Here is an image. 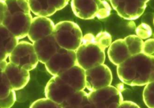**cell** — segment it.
<instances>
[{
  "instance_id": "cell-32",
  "label": "cell",
  "mask_w": 154,
  "mask_h": 108,
  "mask_svg": "<svg viewBox=\"0 0 154 108\" xmlns=\"http://www.w3.org/2000/svg\"><path fill=\"white\" fill-rule=\"evenodd\" d=\"M119 107H135V108H139V106L136 103L130 101H122V103L119 104Z\"/></svg>"
},
{
  "instance_id": "cell-26",
  "label": "cell",
  "mask_w": 154,
  "mask_h": 108,
  "mask_svg": "<svg viewBox=\"0 0 154 108\" xmlns=\"http://www.w3.org/2000/svg\"><path fill=\"white\" fill-rule=\"evenodd\" d=\"M111 13V6L106 0H101L100 7L96 14V17L99 20H104L107 18Z\"/></svg>"
},
{
  "instance_id": "cell-28",
  "label": "cell",
  "mask_w": 154,
  "mask_h": 108,
  "mask_svg": "<svg viewBox=\"0 0 154 108\" xmlns=\"http://www.w3.org/2000/svg\"><path fill=\"white\" fill-rule=\"evenodd\" d=\"M141 53L149 56H153L154 54V40L153 38L147 39L143 43L142 51Z\"/></svg>"
},
{
  "instance_id": "cell-18",
  "label": "cell",
  "mask_w": 154,
  "mask_h": 108,
  "mask_svg": "<svg viewBox=\"0 0 154 108\" xmlns=\"http://www.w3.org/2000/svg\"><path fill=\"white\" fill-rule=\"evenodd\" d=\"M60 107H92L88 99V93L84 90L76 91L64 100Z\"/></svg>"
},
{
  "instance_id": "cell-13",
  "label": "cell",
  "mask_w": 154,
  "mask_h": 108,
  "mask_svg": "<svg viewBox=\"0 0 154 108\" xmlns=\"http://www.w3.org/2000/svg\"><path fill=\"white\" fill-rule=\"evenodd\" d=\"M39 62L45 64L57 51L58 46L53 34L40 39L33 43Z\"/></svg>"
},
{
  "instance_id": "cell-15",
  "label": "cell",
  "mask_w": 154,
  "mask_h": 108,
  "mask_svg": "<svg viewBox=\"0 0 154 108\" xmlns=\"http://www.w3.org/2000/svg\"><path fill=\"white\" fill-rule=\"evenodd\" d=\"M61 79L66 82L75 91L84 90L86 88L85 70L78 65L74 66L59 75Z\"/></svg>"
},
{
  "instance_id": "cell-17",
  "label": "cell",
  "mask_w": 154,
  "mask_h": 108,
  "mask_svg": "<svg viewBox=\"0 0 154 108\" xmlns=\"http://www.w3.org/2000/svg\"><path fill=\"white\" fill-rule=\"evenodd\" d=\"M108 57L112 63L118 66L131 56L124 39H119L112 42L108 47Z\"/></svg>"
},
{
  "instance_id": "cell-16",
  "label": "cell",
  "mask_w": 154,
  "mask_h": 108,
  "mask_svg": "<svg viewBox=\"0 0 154 108\" xmlns=\"http://www.w3.org/2000/svg\"><path fill=\"white\" fill-rule=\"evenodd\" d=\"M18 43L19 39L2 24L0 25V61L8 57Z\"/></svg>"
},
{
  "instance_id": "cell-9",
  "label": "cell",
  "mask_w": 154,
  "mask_h": 108,
  "mask_svg": "<svg viewBox=\"0 0 154 108\" xmlns=\"http://www.w3.org/2000/svg\"><path fill=\"white\" fill-rule=\"evenodd\" d=\"M113 9L122 18L133 20L139 18L144 12L150 0H109Z\"/></svg>"
},
{
  "instance_id": "cell-1",
  "label": "cell",
  "mask_w": 154,
  "mask_h": 108,
  "mask_svg": "<svg viewBox=\"0 0 154 108\" xmlns=\"http://www.w3.org/2000/svg\"><path fill=\"white\" fill-rule=\"evenodd\" d=\"M117 74L124 84L144 86L154 81V57L139 53L117 66Z\"/></svg>"
},
{
  "instance_id": "cell-10",
  "label": "cell",
  "mask_w": 154,
  "mask_h": 108,
  "mask_svg": "<svg viewBox=\"0 0 154 108\" xmlns=\"http://www.w3.org/2000/svg\"><path fill=\"white\" fill-rule=\"evenodd\" d=\"M75 92L76 91L59 76H53L48 81L45 88V97L59 105Z\"/></svg>"
},
{
  "instance_id": "cell-12",
  "label": "cell",
  "mask_w": 154,
  "mask_h": 108,
  "mask_svg": "<svg viewBox=\"0 0 154 108\" xmlns=\"http://www.w3.org/2000/svg\"><path fill=\"white\" fill-rule=\"evenodd\" d=\"M54 25L52 20L48 17L37 16L32 18L27 35L28 39L34 43L40 39L51 35L53 34Z\"/></svg>"
},
{
  "instance_id": "cell-23",
  "label": "cell",
  "mask_w": 154,
  "mask_h": 108,
  "mask_svg": "<svg viewBox=\"0 0 154 108\" xmlns=\"http://www.w3.org/2000/svg\"><path fill=\"white\" fill-rule=\"evenodd\" d=\"M143 90V100L147 107L153 108L154 107V82L147 84Z\"/></svg>"
},
{
  "instance_id": "cell-27",
  "label": "cell",
  "mask_w": 154,
  "mask_h": 108,
  "mask_svg": "<svg viewBox=\"0 0 154 108\" xmlns=\"http://www.w3.org/2000/svg\"><path fill=\"white\" fill-rule=\"evenodd\" d=\"M30 107H60V105L45 97V98H40L34 101L30 105Z\"/></svg>"
},
{
  "instance_id": "cell-30",
  "label": "cell",
  "mask_w": 154,
  "mask_h": 108,
  "mask_svg": "<svg viewBox=\"0 0 154 108\" xmlns=\"http://www.w3.org/2000/svg\"><path fill=\"white\" fill-rule=\"evenodd\" d=\"M48 1L51 6L54 8L57 11L62 10L63 8H64L68 5L69 0H48Z\"/></svg>"
},
{
  "instance_id": "cell-4",
  "label": "cell",
  "mask_w": 154,
  "mask_h": 108,
  "mask_svg": "<svg viewBox=\"0 0 154 108\" xmlns=\"http://www.w3.org/2000/svg\"><path fill=\"white\" fill-rule=\"evenodd\" d=\"M8 57L9 62L29 72L34 69L39 63L33 43L27 41L19 42Z\"/></svg>"
},
{
  "instance_id": "cell-5",
  "label": "cell",
  "mask_w": 154,
  "mask_h": 108,
  "mask_svg": "<svg viewBox=\"0 0 154 108\" xmlns=\"http://www.w3.org/2000/svg\"><path fill=\"white\" fill-rule=\"evenodd\" d=\"M88 99L92 107H119L123 96L119 89L109 85L89 91Z\"/></svg>"
},
{
  "instance_id": "cell-6",
  "label": "cell",
  "mask_w": 154,
  "mask_h": 108,
  "mask_svg": "<svg viewBox=\"0 0 154 108\" xmlns=\"http://www.w3.org/2000/svg\"><path fill=\"white\" fill-rule=\"evenodd\" d=\"M32 18L31 13L28 12L5 13L2 25L20 40L27 37Z\"/></svg>"
},
{
  "instance_id": "cell-11",
  "label": "cell",
  "mask_w": 154,
  "mask_h": 108,
  "mask_svg": "<svg viewBox=\"0 0 154 108\" xmlns=\"http://www.w3.org/2000/svg\"><path fill=\"white\" fill-rule=\"evenodd\" d=\"M4 74L11 89L15 91L24 88L30 81L29 71L10 62L4 69Z\"/></svg>"
},
{
  "instance_id": "cell-24",
  "label": "cell",
  "mask_w": 154,
  "mask_h": 108,
  "mask_svg": "<svg viewBox=\"0 0 154 108\" xmlns=\"http://www.w3.org/2000/svg\"><path fill=\"white\" fill-rule=\"evenodd\" d=\"M95 42L101 49L105 51L112 43V37L106 31H101L95 36Z\"/></svg>"
},
{
  "instance_id": "cell-14",
  "label": "cell",
  "mask_w": 154,
  "mask_h": 108,
  "mask_svg": "<svg viewBox=\"0 0 154 108\" xmlns=\"http://www.w3.org/2000/svg\"><path fill=\"white\" fill-rule=\"evenodd\" d=\"M101 0H72L71 7L74 14L82 20L96 17Z\"/></svg>"
},
{
  "instance_id": "cell-25",
  "label": "cell",
  "mask_w": 154,
  "mask_h": 108,
  "mask_svg": "<svg viewBox=\"0 0 154 108\" xmlns=\"http://www.w3.org/2000/svg\"><path fill=\"white\" fill-rule=\"evenodd\" d=\"M136 36L141 40H147L153 35V29L150 25L147 23H141L136 28Z\"/></svg>"
},
{
  "instance_id": "cell-33",
  "label": "cell",
  "mask_w": 154,
  "mask_h": 108,
  "mask_svg": "<svg viewBox=\"0 0 154 108\" xmlns=\"http://www.w3.org/2000/svg\"></svg>"
},
{
  "instance_id": "cell-31",
  "label": "cell",
  "mask_w": 154,
  "mask_h": 108,
  "mask_svg": "<svg viewBox=\"0 0 154 108\" xmlns=\"http://www.w3.org/2000/svg\"><path fill=\"white\" fill-rule=\"evenodd\" d=\"M6 9H7V5H6L5 1L0 0V25L2 24Z\"/></svg>"
},
{
  "instance_id": "cell-2",
  "label": "cell",
  "mask_w": 154,
  "mask_h": 108,
  "mask_svg": "<svg viewBox=\"0 0 154 108\" xmlns=\"http://www.w3.org/2000/svg\"><path fill=\"white\" fill-rule=\"evenodd\" d=\"M53 36L60 48L76 51L81 44L83 33L78 24L72 21H62L54 25Z\"/></svg>"
},
{
  "instance_id": "cell-19",
  "label": "cell",
  "mask_w": 154,
  "mask_h": 108,
  "mask_svg": "<svg viewBox=\"0 0 154 108\" xmlns=\"http://www.w3.org/2000/svg\"><path fill=\"white\" fill-rule=\"evenodd\" d=\"M28 3L31 11L38 17H48L57 12L48 0H28Z\"/></svg>"
},
{
  "instance_id": "cell-29",
  "label": "cell",
  "mask_w": 154,
  "mask_h": 108,
  "mask_svg": "<svg viewBox=\"0 0 154 108\" xmlns=\"http://www.w3.org/2000/svg\"><path fill=\"white\" fill-rule=\"evenodd\" d=\"M17 97H16L15 90H12L10 95L8 96L5 99L0 100V107L2 108H9L11 107L15 103Z\"/></svg>"
},
{
  "instance_id": "cell-22",
  "label": "cell",
  "mask_w": 154,
  "mask_h": 108,
  "mask_svg": "<svg viewBox=\"0 0 154 108\" xmlns=\"http://www.w3.org/2000/svg\"><path fill=\"white\" fill-rule=\"evenodd\" d=\"M7 5L5 13L16 11H24L31 13L29 3L28 0H5Z\"/></svg>"
},
{
  "instance_id": "cell-7",
  "label": "cell",
  "mask_w": 154,
  "mask_h": 108,
  "mask_svg": "<svg viewBox=\"0 0 154 108\" xmlns=\"http://www.w3.org/2000/svg\"><path fill=\"white\" fill-rule=\"evenodd\" d=\"M77 63L75 51L60 48L45 63L48 73L52 76L63 73Z\"/></svg>"
},
{
  "instance_id": "cell-3",
  "label": "cell",
  "mask_w": 154,
  "mask_h": 108,
  "mask_svg": "<svg viewBox=\"0 0 154 108\" xmlns=\"http://www.w3.org/2000/svg\"><path fill=\"white\" fill-rule=\"evenodd\" d=\"M76 53L77 63L84 70L103 64L105 61V51L101 49L95 42L81 43Z\"/></svg>"
},
{
  "instance_id": "cell-20",
  "label": "cell",
  "mask_w": 154,
  "mask_h": 108,
  "mask_svg": "<svg viewBox=\"0 0 154 108\" xmlns=\"http://www.w3.org/2000/svg\"><path fill=\"white\" fill-rule=\"evenodd\" d=\"M125 43H126L129 52L131 55H135L142 51L143 47V40L139 38L136 35H129L127 36L125 39Z\"/></svg>"
},
{
  "instance_id": "cell-8",
  "label": "cell",
  "mask_w": 154,
  "mask_h": 108,
  "mask_svg": "<svg viewBox=\"0 0 154 108\" xmlns=\"http://www.w3.org/2000/svg\"><path fill=\"white\" fill-rule=\"evenodd\" d=\"M86 88L89 91L111 85L112 74L110 69L105 64H100L85 70Z\"/></svg>"
},
{
  "instance_id": "cell-21",
  "label": "cell",
  "mask_w": 154,
  "mask_h": 108,
  "mask_svg": "<svg viewBox=\"0 0 154 108\" xmlns=\"http://www.w3.org/2000/svg\"><path fill=\"white\" fill-rule=\"evenodd\" d=\"M8 62L5 60L0 61V100L5 99L10 95L11 90L5 76L4 74V69L7 66Z\"/></svg>"
}]
</instances>
